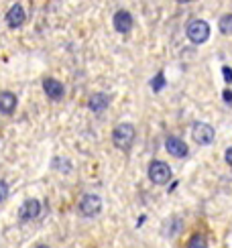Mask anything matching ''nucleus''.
I'll list each match as a JSON object with an SVG mask.
<instances>
[{
  "mask_svg": "<svg viewBox=\"0 0 232 248\" xmlns=\"http://www.w3.org/2000/svg\"><path fill=\"white\" fill-rule=\"evenodd\" d=\"M134 137H136V130H134L133 124H129V122H122V124H118V126L112 130V142H114V147H118L122 151H126V149L131 147Z\"/></svg>",
  "mask_w": 232,
  "mask_h": 248,
  "instance_id": "nucleus-1",
  "label": "nucleus"
},
{
  "mask_svg": "<svg viewBox=\"0 0 232 248\" xmlns=\"http://www.w3.org/2000/svg\"><path fill=\"white\" fill-rule=\"evenodd\" d=\"M187 39L192 41L196 45H202L210 39V25L206 20H192V23L187 25Z\"/></svg>",
  "mask_w": 232,
  "mask_h": 248,
  "instance_id": "nucleus-2",
  "label": "nucleus"
},
{
  "mask_svg": "<svg viewBox=\"0 0 232 248\" xmlns=\"http://www.w3.org/2000/svg\"><path fill=\"white\" fill-rule=\"evenodd\" d=\"M149 179L155 185H165L171 179V167L163 161H153L149 165Z\"/></svg>",
  "mask_w": 232,
  "mask_h": 248,
  "instance_id": "nucleus-3",
  "label": "nucleus"
},
{
  "mask_svg": "<svg viewBox=\"0 0 232 248\" xmlns=\"http://www.w3.org/2000/svg\"><path fill=\"white\" fill-rule=\"evenodd\" d=\"M80 212L82 216H86V218H92V216H98L102 212V200L100 195L96 193H86L80 202Z\"/></svg>",
  "mask_w": 232,
  "mask_h": 248,
  "instance_id": "nucleus-4",
  "label": "nucleus"
},
{
  "mask_svg": "<svg viewBox=\"0 0 232 248\" xmlns=\"http://www.w3.org/2000/svg\"><path fill=\"white\" fill-rule=\"evenodd\" d=\"M192 137H194V140H196L198 144H210V142L214 140L216 132H214V128L210 126V124H206V122H196L194 128H192Z\"/></svg>",
  "mask_w": 232,
  "mask_h": 248,
  "instance_id": "nucleus-5",
  "label": "nucleus"
},
{
  "mask_svg": "<svg viewBox=\"0 0 232 248\" xmlns=\"http://www.w3.org/2000/svg\"><path fill=\"white\" fill-rule=\"evenodd\" d=\"M114 29L118 31V33L126 35V33H131V29H133V16L129 10H118V13L114 15Z\"/></svg>",
  "mask_w": 232,
  "mask_h": 248,
  "instance_id": "nucleus-6",
  "label": "nucleus"
},
{
  "mask_svg": "<svg viewBox=\"0 0 232 248\" xmlns=\"http://www.w3.org/2000/svg\"><path fill=\"white\" fill-rule=\"evenodd\" d=\"M25 18H27L25 8L20 4H13V6H10V10L6 13V25L10 29H18L20 25H25Z\"/></svg>",
  "mask_w": 232,
  "mask_h": 248,
  "instance_id": "nucleus-7",
  "label": "nucleus"
},
{
  "mask_svg": "<svg viewBox=\"0 0 232 248\" xmlns=\"http://www.w3.org/2000/svg\"><path fill=\"white\" fill-rule=\"evenodd\" d=\"M39 214H41V203H39L37 200H27L23 205H20L18 218L25 220V222H29V220H35Z\"/></svg>",
  "mask_w": 232,
  "mask_h": 248,
  "instance_id": "nucleus-8",
  "label": "nucleus"
},
{
  "mask_svg": "<svg viewBox=\"0 0 232 248\" xmlns=\"http://www.w3.org/2000/svg\"><path fill=\"white\" fill-rule=\"evenodd\" d=\"M165 147H167V153L171 155V157H177V159H183L187 155V144L177 139V137H169L165 140Z\"/></svg>",
  "mask_w": 232,
  "mask_h": 248,
  "instance_id": "nucleus-9",
  "label": "nucleus"
},
{
  "mask_svg": "<svg viewBox=\"0 0 232 248\" xmlns=\"http://www.w3.org/2000/svg\"><path fill=\"white\" fill-rule=\"evenodd\" d=\"M43 90H45V94L51 98V100H61L63 94H66V88H63L61 81L53 79V78H47L43 81Z\"/></svg>",
  "mask_w": 232,
  "mask_h": 248,
  "instance_id": "nucleus-10",
  "label": "nucleus"
},
{
  "mask_svg": "<svg viewBox=\"0 0 232 248\" xmlns=\"http://www.w3.org/2000/svg\"><path fill=\"white\" fill-rule=\"evenodd\" d=\"M17 96L13 92H0V112L2 114H13L17 110Z\"/></svg>",
  "mask_w": 232,
  "mask_h": 248,
  "instance_id": "nucleus-11",
  "label": "nucleus"
},
{
  "mask_svg": "<svg viewBox=\"0 0 232 248\" xmlns=\"http://www.w3.org/2000/svg\"><path fill=\"white\" fill-rule=\"evenodd\" d=\"M110 104V98L106 94H94L90 100H88V106L92 112H96V114H100L102 110H106Z\"/></svg>",
  "mask_w": 232,
  "mask_h": 248,
  "instance_id": "nucleus-12",
  "label": "nucleus"
},
{
  "mask_svg": "<svg viewBox=\"0 0 232 248\" xmlns=\"http://www.w3.org/2000/svg\"><path fill=\"white\" fill-rule=\"evenodd\" d=\"M187 248H208V240L204 234H194L187 242Z\"/></svg>",
  "mask_w": 232,
  "mask_h": 248,
  "instance_id": "nucleus-13",
  "label": "nucleus"
},
{
  "mask_svg": "<svg viewBox=\"0 0 232 248\" xmlns=\"http://www.w3.org/2000/svg\"><path fill=\"white\" fill-rule=\"evenodd\" d=\"M220 33L224 35H232V15H224L222 18H220Z\"/></svg>",
  "mask_w": 232,
  "mask_h": 248,
  "instance_id": "nucleus-14",
  "label": "nucleus"
},
{
  "mask_svg": "<svg viewBox=\"0 0 232 248\" xmlns=\"http://www.w3.org/2000/svg\"><path fill=\"white\" fill-rule=\"evenodd\" d=\"M165 88V76L163 74H157L153 79H151V90L153 92H161Z\"/></svg>",
  "mask_w": 232,
  "mask_h": 248,
  "instance_id": "nucleus-15",
  "label": "nucleus"
},
{
  "mask_svg": "<svg viewBox=\"0 0 232 248\" xmlns=\"http://www.w3.org/2000/svg\"><path fill=\"white\" fill-rule=\"evenodd\" d=\"M6 198H8V185H6V181L0 179V203H2Z\"/></svg>",
  "mask_w": 232,
  "mask_h": 248,
  "instance_id": "nucleus-16",
  "label": "nucleus"
},
{
  "mask_svg": "<svg viewBox=\"0 0 232 248\" xmlns=\"http://www.w3.org/2000/svg\"><path fill=\"white\" fill-rule=\"evenodd\" d=\"M222 74H224V81H226V84H232V69L228 65L222 67Z\"/></svg>",
  "mask_w": 232,
  "mask_h": 248,
  "instance_id": "nucleus-17",
  "label": "nucleus"
},
{
  "mask_svg": "<svg viewBox=\"0 0 232 248\" xmlns=\"http://www.w3.org/2000/svg\"><path fill=\"white\" fill-rule=\"evenodd\" d=\"M222 98H224V102H226V104H232V92H230V90H224Z\"/></svg>",
  "mask_w": 232,
  "mask_h": 248,
  "instance_id": "nucleus-18",
  "label": "nucleus"
},
{
  "mask_svg": "<svg viewBox=\"0 0 232 248\" xmlns=\"http://www.w3.org/2000/svg\"><path fill=\"white\" fill-rule=\"evenodd\" d=\"M224 159H226V163L230 165V167H232V147L226 151V155H224Z\"/></svg>",
  "mask_w": 232,
  "mask_h": 248,
  "instance_id": "nucleus-19",
  "label": "nucleus"
},
{
  "mask_svg": "<svg viewBox=\"0 0 232 248\" xmlns=\"http://www.w3.org/2000/svg\"><path fill=\"white\" fill-rule=\"evenodd\" d=\"M35 248H49V246H47V244H37Z\"/></svg>",
  "mask_w": 232,
  "mask_h": 248,
  "instance_id": "nucleus-20",
  "label": "nucleus"
}]
</instances>
